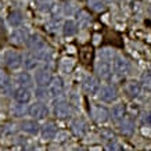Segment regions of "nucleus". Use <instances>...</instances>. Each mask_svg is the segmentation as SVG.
Returning a JSON list of instances; mask_svg holds the SVG:
<instances>
[{
    "label": "nucleus",
    "instance_id": "nucleus-4",
    "mask_svg": "<svg viewBox=\"0 0 151 151\" xmlns=\"http://www.w3.org/2000/svg\"><path fill=\"white\" fill-rule=\"evenodd\" d=\"M22 55L17 53V51H9L6 54V64L11 69H17L22 65Z\"/></svg>",
    "mask_w": 151,
    "mask_h": 151
},
{
    "label": "nucleus",
    "instance_id": "nucleus-26",
    "mask_svg": "<svg viewBox=\"0 0 151 151\" xmlns=\"http://www.w3.org/2000/svg\"><path fill=\"white\" fill-rule=\"evenodd\" d=\"M142 86L147 92H151V71H146L142 75Z\"/></svg>",
    "mask_w": 151,
    "mask_h": 151
},
{
    "label": "nucleus",
    "instance_id": "nucleus-23",
    "mask_svg": "<svg viewBox=\"0 0 151 151\" xmlns=\"http://www.w3.org/2000/svg\"><path fill=\"white\" fill-rule=\"evenodd\" d=\"M78 24L81 28H86L90 24V15L85 10H81L78 13Z\"/></svg>",
    "mask_w": 151,
    "mask_h": 151
},
{
    "label": "nucleus",
    "instance_id": "nucleus-27",
    "mask_svg": "<svg viewBox=\"0 0 151 151\" xmlns=\"http://www.w3.org/2000/svg\"><path fill=\"white\" fill-rule=\"evenodd\" d=\"M36 55H28V57H25V60H24V64H25V67H27L28 69H35L37 65V61H36Z\"/></svg>",
    "mask_w": 151,
    "mask_h": 151
},
{
    "label": "nucleus",
    "instance_id": "nucleus-7",
    "mask_svg": "<svg viewBox=\"0 0 151 151\" xmlns=\"http://www.w3.org/2000/svg\"><path fill=\"white\" fill-rule=\"evenodd\" d=\"M83 89L87 94H96L100 90V83L94 76H86L83 81Z\"/></svg>",
    "mask_w": 151,
    "mask_h": 151
},
{
    "label": "nucleus",
    "instance_id": "nucleus-33",
    "mask_svg": "<svg viewBox=\"0 0 151 151\" xmlns=\"http://www.w3.org/2000/svg\"><path fill=\"white\" fill-rule=\"evenodd\" d=\"M101 137L105 139V140H111V139H114L115 137V134L112 130H108V129H104V130H101Z\"/></svg>",
    "mask_w": 151,
    "mask_h": 151
},
{
    "label": "nucleus",
    "instance_id": "nucleus-30",
    "mask_svg": "<svg viewBox=\"0 0 151 151\" xmlns=\"http://www.w3.org/2000/svg\"><path fill=\"white\" fill-rule=\"evenodd\" d=\"M105 151H122V147L116 142H110L105 147Z\"/></svg>",
    "mask_w": 151,
    "mask_h": 151
},
{
    "label": "nucleus",
    "instance_id": "nucleus-35",
    "mask_svg": "<svg viewBox=\"0 0 151 151\" xmlns=\"http://www.w3.org/2000/svg\"><path fill=\"white\" fill-rule=\"evenodd\" d=\"M73 151H87L86 148H76V150H73Z\"/></svg>",
    "mask_w": 151,
    "mask_h": 151
},
{
    "label": "nucleus",
    "instance_id": "nucleus-5",
    "mask_svg": "<svg viewBox=\"0 0 151 151\" xmlns=\"http://www.w3.org/2000/svg\"><path fill=\"white\" fill-rule=\"evenodd\" d=\"M54 114L60 119L68 118L71 115V107L67 101H57L54 104Z\"/></svg>",
    "mask_w": 151,
    "mask_h": 151
},
{
    "label": "nucleus",
    "instance_id": "nucleus-9",
    "mask_svg": "<svg viewBox=\"0 0 151 151\" xmlns=\"http://www.w3.org/2000/svg\"><path fill=\"white\" fill-rule=\"evenodd\" d=\"M49 92H50V96H53V97L63 96V93H64V82H63V79L60 78V76L54 78L50 82V89H49Z\"/></svg>",
    "mask_w": 151,
    "mask_h": 151
},
{
    "label": "nucleus",
    "instance_id": "nucleus-22",
    "mask_svg": "<svg viewBox=\"0 0 151 151\" xmlns=\"http://www.w3.org/2000/svg\"><path fill=\"white\" fill-rule=\"evenodd\" d=\"M9 22H10V25L14 28L19 27V25L22 24V15H21V13H19V11H13V13H10Z\"/></svg>",
    "mask_w": 151,
    "mask_h": 151
},
{
    "label": "nucleus",
    "instance_id": "nucleus-17",
    "mask_svg": "<svg viewBox=\"0 0 151 151\" xmlns=\"http://www.w3.org/2000/svg\"><path fill=\"white\" fill-rule=\"evenodd\" d=\"M78 31V25L75 24V21L72 19H68V21H65L64 22V27H63V32H64L65 36H72L75 35Z\"/></svg>",
    "mask_w": 151,
    "mask_h": 151
},
{
    "label": "nucleus",
    "instance_id": "nucleus-3",
    "mask_svg": "<svg viewBox=\"0 0 151 151\" xmlns=\"http://www.w3.org/2000/svg\"><path fill=\"white\" fill-rule=\"evenodd\" d=\"M114 72L119 76H125L129 72V63L128 60L124 57H119L116 55L114 58Z\"/></svg>",
    "mask_w": 151,
    "mask_h": 151
},
{
    "label": "nucleus",
    "instance_id": "nucleus-36",
    "mask_svg": "<svg viewBox=\"0 0 151 151\" xmlns=\"http://www.w3.org/2000/svg\"><path fill=\"white\" fill-rule=\"evenodd\" d=\"M24 151H35L33 148H27V150H24Z\"/></svg>",
    "mask_w": 151,
    "mask_h": 151
},
{
    "label": "nucleus",
    "instance_id": "nucleus-24",
    "mask_svg": "<svg viewBox=\"0 0 151 151\" xmlns=\"http://www.w3.org/2000/svg\"><path fill=\"white\" fill-rule=\"evenodd\" d=\"M11 40H13L14 43H17V45L24 43V42L27 40V33H25V31H22V29L14 31L13 35H11Z\"/></svg>",
    "mask_w": 151,
    "mask_h": 151
},
{
    "label": "nucleus",
    "instance_id": "nucleus-18",
    "mask_svg": "<svg viewBox=\"0 0 151 151\" xmlns=\"http://www.w3.org/2000/svg\"><path fill=\"white\" fill-rule=\"evenodd\" d=\"M142 87L143 86L139 82H136V81H132V82L128 83L126 90H128V93L132 97H139V96H140V93H142Z\"/></svg>",
    "mask_w": 151,
    "mask_h": 151
},
{
    "label": "nucleus",
    "instance_id": "nucleus-6",
    "mask_svg": "<svg viewBox=\"0 0 151 151\" xmlns=\"http://www.w3.org/2000/svg\"><path fill=\"white\" fill-rule=\"evenodd\" d=\"M47 107L46 105H43L42 103H35L33 105H31L29 107V110H28V114L31 115V116H33L35 119H42L45 118L47 115Z\"/></svg>",
    "mask_w": 151,
    "mask_h": 151
},
{
    "label": "nucleus",
    "instance_id": "nucleus-13",
    "mask_svg": "<svg viewBox=\"0 0 151 151\" xmlns=\"http://www.w3.org/2000/svg\"><path fill=\"white\" fill-rule=\"evenodd\" d=\"M14 99L18 101V103H22V104H25V103H28V101L31 100V92L28 90L27 87H18L15 92H14Z\"/></svg>",
    "mask_w": 151,
    "mask_h": 151
},
{
    "label": "nucleus",
    "instance_id": "nucleus-19",
    "mask_svg": "<svg viewBox=\"0 0 151 151\" xmlns=\"http://www.w3.org/2000/svg\"><path fill=\"white\" fill-rule=\"evenodd\" d=\"M17 82L19 83V86H22V87H31L32 86V78H31V75L28 72H21L17 76Z\"/></svg>",
    "mask_w": 151,
    "mask_h": 151
},
{
    "label": "nucleus",
    "instance_id": "nucleus-10",
    "mask_svg": "<svg viewBox=\"0 0 151 151\" xmlns=\"http://www.w3.org/2000/svg\"><path fill=\"white\" fill-rule=\"evenodd\" d=\"M35 79H36V83L39 86H47L53 81L49 69H39L36 72V75H35Z\"/></svg>",
    "mask_w": 151,
    "mask_h": 151
},
{
    "label": "nucleus",
    "instance_id": "nucleus-1",
    "mask_svg": "<svg viewBox=\"0 0 151 151\" xmlns=\"http://www.w3.org/2000/svg\"><path fill=\"white\" fill-rule=\"evenodd\" d=\"M96 72L99 73V76L103 79L111 78V75H112V67H111V63L108 61V58L101 57L100 61L96 64Z\"/></svg>",
    "mask_w": 151,
    "mask_h": 151
},
{
    "label": "nucleus",
    "instance_id": "nucleus-28",
    "mask_svg": "<svg viewBox=\"0 0 151 151\" xmlns=\"http://www.w3.org/2000/svg\"><path fill=\"white\" fill-rule=\"evenodd\" d=\"M89 6L96 11H101V10L105 9V4L103 0H89Z\"/></svg>",
    "mask_w": 151,
    "mask_h": 151
},
{
    "label": "nucleus",
    "instance_id": "nucleus-25",
    "mask_svg": "<svg viewBox=\"0 0 151 151\" xmlns=\"http://www.w3.org/2000/svg\"><path fill=\"white\" fill-rule=\"evenodd\" d=\"M0 89L3 92H9L10 89V79L3 69H0Z\"/></svg>",
    "mask_w": 151,
    "mask_h": 151
},
{
    "label": "nucleus",
    "instance_id": "nucleus-32",
    "mask_svg": "<svg viewBox=\"0 0 151 151\" xmlns=\"http://www.w3.org/2000/svg\"><path fill=\"white\" fill-rule=\"evenodd\" d=\"M37 6L40 10H49L51 7V1L50 0H37Z\"/></svg>",
    "mask_w": 151,
    "mask_h": 151
},
{
    "label": "nucleus",
    "instance_id": "nucleus-16",
    "mask_svg": "<svg viewBox=\"0 0 151 151\" xmlns=\"http://www.w3.org/2000/svg\"><path fill=\"white\" fill-rule=\"evenodd\" d=\"M121 132L126 134V136L133 134V132H134V122L130 118H124L122 124H121Z\"/></svg>",
    "mask_w": 151,
    "mask_h": 151
},
{
    "label": "nucleus",
    "instance_id": "nucleus-12",
    "mask_svg": "<svg viewBox=\"0 0 151 151\" xmlns=\"http://www.w3.org/2000/svg\"><path fill=\"white\" fill-rule=\"evenodd\" d=\"M21 129H22L24 132L29 133V134H37L39 130H40V126H39V124H37L36 121L31 119V121H24V122H21Z\"/></svg>",
    "mask_w": 151,
    "mask_h": 151
},
{
    "label": "nucleus",
    "instance_id": "nucleus-8",
    "mask_svg": "<svg viewBox=\"0 0 151 151\" xmlns=\"http://www.w3.org/2000/svg\"><path fill=\"white\" fill-rule=\"evenodd\" d=\"M118 97V93H116V89L111 85H107L100 90V99L103 101H107V103H111V101H115Z\"/></svg>",
    "mask_w": 151,
    "mask_h": 151
},
{
    "label": "nucleus",
    "instance_id": "nucleus-21",
    "mask_svg": "<svg viewBox=\"0 0 151 151\" xmlns=\"http://www.w3.org/2000/svg\"><path fill=\"white\" fill-rule=\"evenodd\" d=\"M125 114H126V110H125V107L122 104H118L115 105L112 111H111V115H112V118L115 121H121V119L125 118Z\"/></svg>",
    "mask_w": 151,
    "mask_h": 151
},
{
    "label": "nucleus",
    "instance_id": "nucleus-34",
    "mask_svg": "<svg viewBox=\"0 0 151 151\" xmlns=\"http://www.w3.org/2000/svg\"><path fill=\"white\" fill-rule=\"evenodd\" d=\"M142 121L144 122V124H147V125H151V111H150V112H146V114H143Z\"/></svg>",
    "mask_w": 151,
    "mask_h": 151
},
{
    "label": "nucleus",
    "instance_id": "nucleus-14",
    "mask_svg": "<svg viewBox=\"0 0 151 151\" xmlns=\"http://www.w3.org/2000/svg\"><path fill=\"white\" fill-rule=\"evenodd\" d=\"M71 129H72L75 136L82 137V136H85V133H86V124L83 122L82 119H75V121H72V124H71Z\"/></svg>",
    "mask_w": 151,
    "mask_h": 151
},
{
    "label": "nucleus",
    "instance_id": "nucleus-31",
    "mask_svg": "<svg viewBox=\"0 0 151 151\" xmlns=\"http://www.w3.org/2000/svg\"><path fill=\"white\" fill-rule=\"evenodd\" d=\"M13 114H15L17 116H21V115L25 114V107L22 105V103H19L18 105H15L13 108Z\"/></svg>",
    "mask_w": 151,
    "mask_h": 151
},
{
    "label": "nucleus",
    "instance_id": "nucleus-11",
    "mask_svg": "<svg viewBox=\"0 0 151 151\" xmlns=\"http://www.w3.org/2000/svg\"><path fill=\"white\" fill-rule=\"evenodd\" d=\"M28 43H29V47H31L35 53L46 49V43H45V40H43L40 36H37V35H33V36L29 37Z\"/></svg>",
    "mask_w": 151,
    "mask_h": 151
},
{
    "label": "nucleus",
    "instance_id": "nucleus-29",
    "mask_svg": "<svg viewBox=\"0 0 151 151\" xmlns=\"http://www.w3.org/2000/svg\"><path fill=\"white\" fill-rule=\"evenodd\" d=\"M49 94H50V92H47L46 89H45V86H40L39 89H36V97L40 99V100H46L47 97H49Z\"/></svg>",
    "mask_w": 151,
    "mask_h": 151
},
{
    "label": "nucleus",
    "instance_id": "nucleus-15",
    "mask_svg": "<svg viewBox=\"0 0 151 151\" xmlns=\"http://www.w3.org/2000/svg\"><path fill=\"white\" fill-rule=\"evenodd\" d=\"M57 134V128L53 124H46L42 128V137L45 140H53Z\"/></svg>",
    "mask_w": 151,
    "mask_h": 151
},
{
    "label": "nucleus",
    "instance_id": "nucleus-2",
    "mask_svg": "<svg viewBox=\"0 0 151 151\" xmlns=\"http://www.w3.org/2000/svg\"><path fill=\"white\" fill-rule=\"evenodd\" d=\"M90 115H92V118L96 121L97 124H101V122H105V121L108 119L110 112L107 111V108L101 107V105H92Z\"/></svg>",
    "mask_w": 151,
    "mask_h": 151
},
{
    "label": "nucleus",
    "instance_id": "nucleus-20",
    "mask_svg": "<svg viewBox=\"0 0 151 151\" xmlns=\"http://www.w3.org/2000/svg\"><path fill=\"white\" fill-rule=\"evenodd\" d=\"M79 55H81V60H82L83 64H89L93 58V49L90 46H85L82 50H81Z\"/></svg>",
    "mask_w": 151,
    "mask_h": 151
}]
</instances>
